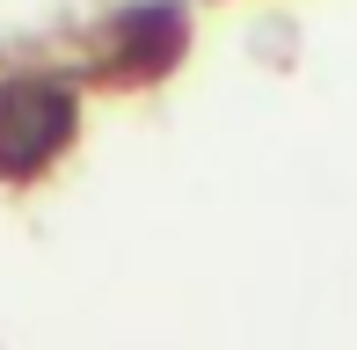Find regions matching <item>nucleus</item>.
Listing matches in <instances>:
<instances>
[{
    "label": "nucleus",
    "instance_id": "obj_1",
    "mask_svg": "<svg viewBox=\"0 0 357 350\" xmlns=\"http://www.w3.org/2000/svg\"><path fill=\"white\" fill-rule=\"evenodd\" d=\"M73 139V88L59 81H8L0 88V175H37Z\"/></svg>",
    "mask_w": 357,
    "mask_h": 350
},
{
    "label": "nucleus",
    "instance_id": "obj_2",
    "mask_svg": "<svg viewBox=\"0 0 357 350\" xmlns=\"http://www.w3.org/2000/svg\"><path fill=\"white\" fill-rule=\"evenodd\" d=\"M175 52H183V8L175 0H146V8L117 15V29H109V66L124 73H160L175 66Z\"/></svg>",
    "mask_w": 357,
    "mask_h": 350
}]
</instances>
